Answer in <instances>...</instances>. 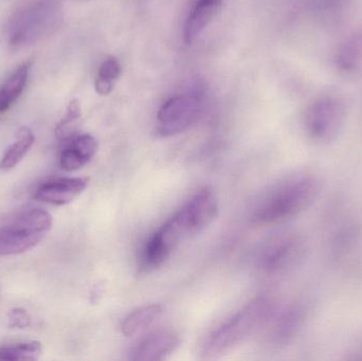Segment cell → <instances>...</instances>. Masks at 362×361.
I'll return each mask as SVG.
<instances>
[{"label": "cell", "mask_w": 362, "mask_h": 361, "mask_svg": "<svg viewBox=\"0 0 362 361\" xmlns=\"http://www.w3.org/2000/svg\"><path fill=\"white\" fill-rule=\"evenodd\" d=\"M59 154V165L63 171L74 172L82 169L95 156L98 141L93 136H74Z\"/></svg>", "instance_id": "obj_13"}, {"label": "cell", "mask_w": 362, "mask_h": 361, "mask_svg": "<svg viewBox=\"0 0 362 361\" xmlns=\"http://www.w3.org/2000/svg\"><path fill=\"white\" fill-rule=\"evenodd\" d=\"M218 213V201L211 189L198 191L185 206L174 214L185 239L206 230Z\"/></svg>", "instance_id": "obj_7"}, {"label": "cell", "mask_w": 362, "mask_h": 361, "mask_svg": "<svg viewBox=\"0 0 362 361\" xmlns=\"http://www.w3.org/2000/svg\"><path fill=\"white\" fill-rule=\"evenodd\" d=\"M223 6V0H194L183 27V38L192 44L212 23Z\"/></svg>", "instance_id": "obj_14"}, {"label": "cell", "mask_w": 362, "mask_h": 361, "mask_svg": "<svg viewBox=\"0 0 362 361\" xmlns=\"http://www.w3.org/2000/svg\"><path fill=\"white\" fill-rule=\"evenodd\" d=\"M306 320V309L301 303L279 305L263 329L266 341L272 347L283 348L295 341Z\"/></svg>", "instance_id": "obj_9"}, {"label": "cell", "mask_w": 362, "mask_h": 361, "mask_svg": "<svg viewBox=\"0 0 362 361\" xmlns=\"http://www.w3.org/2000/svg\"><path fill=\"white\" fill-rule=\"evenodd\" d=\"M185 241L180 228L173 218L168 220L158 230L148 239L141 256V267L150 271L160 267L172 252Z\"/></svg>", "instance_id": "obj_10"}, {"label": "cell", "mask_w": 362, "mask_h": 361, "mask_svg": "<svg viewBox=\"0 0 362 361\" xmlns=\"http://www.w3.org/2000/svg\"><path fill=\"white\" fill-rule=\"evenodd\" d=\"M8 326L14 330H25L31 326V316L21 307H15L8 314Z\"/></svg>", "instance_id": "obj_22"}, {"label": "cell", "mask_w": 362, "mask_h": 361, "mask_svg": "<svg viewBox=\"0 0 362 361\" xmlns=\"http://www.w3.org/2000/svg\"><path fill=\"white\" fill-rule=\"evenodd\" d=\"M160 304H150L139 307L129 313L121 324V331L125 337L137 336L150 328L163 314Z\"/></svg>", "instance_id": "obj_17"}, {"label": "cell", "mask_w": 362, "mask_h": 361, "mask_svg": "<svg viewBox=\"0 0 362 361\" xmlns=\"http://www.w3.org/2000/svg\"><path fill=\"white\" fill-rule=\"evenodd\" d=\"M53 226L49 212L31 208L0 225V256H17L37 246Z\"/></svg>", "instance_id": "obj_4"}, {"label": "cell", "mask_w": 362, "mask_h": 361, "mask_svg": "<svg viewBox=\"0 0 362 361\" xmlns=\"http://www.w3.org/2000/svg\"><path fill=\"white\" fill-rule=\"evenodd\" d=\"M61 4L57 0H33L15 13L8 23V46L18 50L54 33L61 25Z\"/></svg>", "instance_id": "obj_3"}, {"label": "cell", "mask_w": 362, "mask_h": 361, "mask_svg": "<svg viewBox=\"0 0 362 361\" xmlns=\"http://www.w3.org/2000/svg\"><path fill=\"white\" fill-rule=\"evenodd\" d=\"M306 251V242L298 233H286L269 242L261 256V266L270 275L286 273L297 266Z\"/></svg>", "instance_id": "obj_8"}, {"label": "cell", "mask_w": 362, "mask_h": 361, "mask_svg": "<svg viewBox=\"0 0 362 361\" xmlns=\"http://www.w3.org/2000/svg\"><path fill=\"white\" fill-rule=\"evenodd\" d=\"M346 104L335 95H322L306 110L304 126L306 133L318 143L336 139L346 122Z\"/></svg>", "instance_id": "obj_5"}, {"label": "cell", "mask_w": 362, "mask_h": 361, "mask_svg": "<svg viewBox=\"0 0 362 361\" xmlns=\"http://www.w3.org/2000/svg\"><path fill=\"white\" fill-rule=\"evenodd\" d=\"M180 338L172 330H158L151 333L132 350L129 360L158 361L169 357L180 347Z\"/></svg>", "instance_id": "obj_11"}, {"label": "cell", "mask_w": 362, "mask_h": 361, "mask_svg": "<svg viewBox=\"0 0 362 361\" xmlns=\"http://www.w3.org/2000/svg\"><path fill=\"white\" fill-rule=\"evenodd\" d=\"M362 59V36L349 40L340 51L338 63L344 69H353Z\"/></svg>", "instance_id": "obj_21"}, {"label": "cell", "mask_w": 362, "mask_h": 361, "mask_svg": "<svg viewBox=\"0 0 362 361\" xmlns=\"http://www.w3.org/2000/svg\"><path fill=\"white\" fill-rule=\"evenodd\" d=\"M81 114H82V110H81L80 102L76 99L72 100L68 105L65 117L62 119L55 129L57 139L61 141H69L76 136V123L80 120Z\"/></svg>", "instance_id": "obj_20"}, {"label": "cell", "mask_w": 362, "mask_h": 361, "mask_svg": "<svg viewBox=\"0 0 362 361\" xmlns=\"http://www.w3.org/2000/svg\"><path fill=\"white\" fill-rule=\"evenodd\" d=\"M35 142V135L31 129L21 127L16 131L15 140L4 153L0 161V171L8 172L16 167L27 156Z\"/></svg>", "instance_id": "obj_16"}, {"label": "cell", "mask_w": 362, "mask_h": 361, "mask_svg": "<svg viewBox=\"0 0 362 361\" xmlns=\"http://www.w3.org/2000/svg\"><path fill=\"white\" fill-rule=\"evenodd\" d=\"M42 354V345L40 341H25L0 347V360L2 361H34L40 360Z\"/></svg>", "instance_id": "obj_18"}, {"label": "cell", "mask_w": 362, "mask_h": 361, "mask_svg": "<svg viewBox=\"0 0 362 361\" xmlns=\"http://www.w3.org/2000/svg\"><path fill=\"white\" fill-rule=\"evenodd\" d=\"M200 100L194 95H176L168 100L157 114V131L163 137L180 135L197 121Z\"/></svg>", "instance_id": "obj_6"}, {"label": "cell", "mask_w": 362, "mask_h": 361, "mask_svg": "<svg viewBox=\"0 0 362 361\" xmlns=\"http://www.w3.org/2000/svg\"><path fill=\"white\" fill-rule=\"evenodd\" d=\"M320 189V179L308 172L296 173L280 180L255 203L253 223L272 225L299 215L314 203Z\"/></svg>", "instance_id": "obj_1"}, {"label": "cell", "mask_w": 362, "mask_h": 361, "mask_svg": "<svg viewBox=\"0 0 362 361\" xmlns=\"http://www.w3.org/2000/svg\"><path fill=\"white\" fill-rule=\"evenodd\" d=\"M278 307V302L272 297L253 299L210 333L202 345V357L204 360L221 357L242 345L249 337L263 331Z\"/></svg>", "instance_id": "obj_2"}, {"label": "cell", "mask_w": 362, "mask_h": 361, "mask_svg": "<svg viewBox=\"0 0 362 361\" xmlns=\"http://www.w3.org/2000/svg\"><path fill=\"white\" fill-rule=\"evenodd\" d=\"M84 177H62L44 182L38 187L34 199L53 206H65L78 199L88 187Z\"/></svg>", "instance_id": "obj_12"}, {"label": "cell", "mask_w": 362, "mask_h": 361, "mask_svg": "<svg viewBox=\"0 0 362 361\" xmlns=\"http://www.w3.org/2000/svg\"><path fill=\"white\" fill-rule=\"evenodd\" d=\"M31 66V61H25L2 83L0 86V114L10 110L25 90Z\"/></svg>", "instance_id": "obj_15"}, {"label": "cell", "mask_w": 362, "mask_h": 361, "mask_svg": "<svg viewBox=\"0 0 362 361\" xmlns=\"http://www.w3.org/2000/svg\"><path fill=\"white\" fill-rule=\"evenodd\" d=\"M121 65L116 57H110L104 61L98 70L95 88L100 95H108L114 89L115 84L120 78Z\"/></svg>", "instance_id": "obj_19"}]
</instances>
